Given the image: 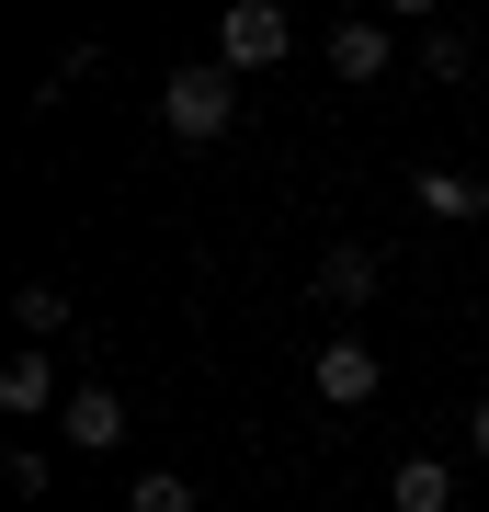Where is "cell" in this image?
<instances>
[{
    "label": "cell",
    "instance_id": "12",
    "mask_svg": "<svg viewBox=\"0 0 489 512\" xmlns=\"http://www.w3.org/2000/svg\"><path fill=\"white\" fill-rule=\"evenodd\" d=\"M421 69H433V80H467V35H455V23H421Z\"/></svg>",
    "mask_w": 489,
    "mask_h": 512
},
{
    "label": "cell",
    "instance_id": "14",
    "mask_svg": "<svg viewBox=\"0 0 489 512\" xmlns=\"http://www.w3.org/2000/svg\"><path fill=\"white\" fill-rule=\"evenodd\" d=\"M467 444H478V456H489V399H478V410H467Z\"/></svg>",
    "mask_w": 489,
    "mask_h": 512
},
{
    "label": "cell",
    "instance_id": "5",
    "mask_svg": "<svg viewBox=\"0 0 489 512\" xmlns=\"http://www.w3.org/2000/svg\"><path fill=\"white\" fill-rule=\"evenodd\" d=\"M387 69H399V35H387L376 12H353V23H330V80H353V92H376Z\"/></svg>",
    "mask_w": 489,
    "mask_h": 512
},
{
    "label": "cell",
    "instance_id": "7",
    "mask_svg": "<svg viewBox=\"0 0 489 512\" xmlns=\"http://www.w3.org/2000/svg\"><path fill=\"white\" fill-rule=\"evenodd\" d=\"M69 444H80V456H114V444H126V399H114L103 376L69 387Z\"/></svg>",
    "mask_w": 489,
    "mask_h": 512
},
{
    "label": "cell",
    "instance_id": "9",
    "mask_svg": "<svg viewBox=\"0 0 489 512\" xmlns=\"http://www.w3.org/2000/svg\"><path fill=\"white\" fill-rule=\"evenodd\" d=\"M12 319H23V342H35V353H57V330H69V285H23Z\"/></svg>",
    "mask_w": 489,
    "mask_h": 512
},
{
    "label": "cell",
    "instance_id": "4",
    "mask_svg": "<svg viewBox=\"0 0 489 512\" xmlns=\"http://www.w3.org/2000/svg\"><path fill=\"white\" fill-rule=\"evenodd\" d=\"M308 387H319L330 410H364V399L387 387V365H376V342H353V330H330V342H319V365H308Z\"/></svg>",
    "mask_w": 489,
    "mask_h": 512
},
{
    "label": "cell",
    "instance_id": "2",
    "mask_svg": "<svg viewBox=\"0 0 489 512\" xmlns=\"http://www.w3.org/2000/svg\"><path fill=\"white\" fill-rule=\"evenodd\" d=\"M296 57V12L285 0H239V12H217V69L228 80H262V69H285Z\"/></svg>",
    "mask_w": 489,
    "mask_h": 512
},
{
    "label": "cell",
    "instance_id": "6",
    "mask_svg": "<svg viewBox=\"0 0 489 512\" xmlns=\"http://www.w3.org/2000/svg\"><path fill=\"white\" fill-rule=\"evenodd\" d=\"M0 410H12V421H35V410H69V376H57V353H35V342H23L12 365H0Z\"/></svg>",
    "mask_w": 489,
    "mask_h": 512
},
{
    "label": "cell",
    "instance_id": "3",
    "mask_svg": "<svg viewBox=\"0 0 489 512\" xmlns=\"http://www.w3.org/2000/svg\"><path fill=\"white\" fill-rule=\"evenodd\" d=\"M376 285H387V262L364 251V239H342V251H319V274H308V296H319V308L342 319V330H353L364 308H376Z\"/></svg>",
    "mask_w": 489,
    "mask_h": 512
},
{
    "label": "cell",
    "instance_id": "13",
    "mask_svg": "<svg viewBox=\"0 0 489 512\" xmlns=\"http://www.w3.org/2000/svg\"><path fill=\"white\" fill-rule=\"evenodd\" d=\"M0 478H12V490H23V501H46V478H57V467L35 456V444H12V456H0Z\"/></svg>",
    "mask_w": 489,
    "mask_h": 512
},
{
    "label": "cell",
    "instance_id": "11",
    "mask_svg": "<svg viewBox=\"0 0 489 512\" xmlns=\"http://www.w3.org/2000/svg\"><path fill=\"white\" fill-rule=\"evenodd\" d=\"M421 217H478V183L467 171H421Z\"/></svg>",
    "mask_w": 489,
    "mask_h": 512
},
{
    "label": "cell",
    "instance_id": "1",
    "mask_svg": "<svg viewBox=\"0 0 489 512\" xmlns=\"http://www.w3.org/2000/svg\"><path fill=\"white\" fill-rule=\"evenodd\" d=\"M239 92H251V80H228L217 57H194V69L160 80V126H171L182 148H217V137L239 126Z\"/></svg>",
    "mask_w": 489,
    "mask_h": 512
},
{
    "label": "cell",
    "instance_id": "8",
    "mask_svg": "<svg viewBox=\"0 0 489 512\" xmlns=\"http://www.w3.org/2000/svg\"><path fill=\"white\" fill-rule=\"evenodd\" d=\"M387 501H399V512H455V467L444 456H399V467H387Z\"/></svg>",
    "mask_w": 489,
    "mask_h": 512
},
{
    "label": "cell",
    "instance_id": "15",
    "mask_svg": "<svg viewBox=\"0 0 489 512\" xmlns=\"http://www.w3.org/2000/svg\"><path fill=\"white\" fill-rule=\"evenodd\" d=\"M478 217H489V171H478Z\"/></svg>",
    "mask_w": 489,
    "mask_h": 512
},
{
    "label": "cell",
    "instance_id": "10",
    "mask_svg": "<svg viewBox=\"0 0 489 512\" xmlns=\"http://www.w3.org/2000/svg\"><path fill=\"white\" fill-rule=\"evenodd\" d=\"M126 512H205V501H194V478H171V467H148L137 490H126Z\"/></svg>",
    "mask_w": 489,
    "mask_h": 512
}]
</instances>
